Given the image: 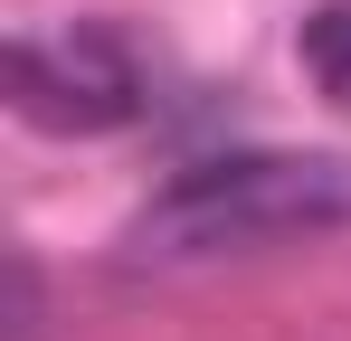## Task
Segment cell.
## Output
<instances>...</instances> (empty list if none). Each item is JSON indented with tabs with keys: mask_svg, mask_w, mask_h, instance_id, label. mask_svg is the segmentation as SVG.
Listing matches in <instances>:
<instances>
[{
	"mask_svg": "<svg viewBox=\"0 0 351 341\" xmlns=\"http://www.w3.org/2000/svg\"><path fill=\"white\" fill-rule=\"evenodd\" d=\"M332 227H351V152H209L180 162L133 209L123 247L143 266H190V256H256Z\"/></svg>",
	"mask_w": 351,
	"mask_h": 341,
	"instance_id": "1",
	"label": "cell"
},
{
	"mask_svg": "<svg viewBox=\"0 0 351 341\" xmlns=\"http://www.w3.org/2000/svg\"><path fill=\"white\" fill-rule=\"evenodd\" d=\"M10 105L38 133H123L152 95H143V57L114 19H66L10 48Z\"/></svg>",
	"mask_w": 351,
	"mask_h": 341,
	"instance_id": "2",
	"label": "cell"
},
{
	"mask_svg": "<svg viewBox=\"0 0 351 341\" xmlns=\"http://www.w3.org/2000/svg\"><path fill=\"white\" fill-rule=\"evenodd\" d=\"M294 57H304V76L323 86V105L351 114V0H313L304 29H294Z\"/></svg>",
	"mask_w": 351,
	"mask_h": 341,
	"instance_id": "3",
	"label": "cell"
}]
</instances>
